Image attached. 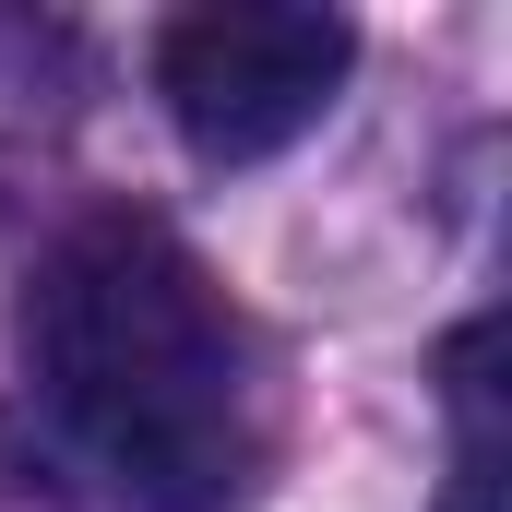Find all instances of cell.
Segmentation results:
<instances>
[{
  "mask_svg": "<svg viewBox=\"0 0 512 512\" xmlns=\"http://www.w3.org/2000/svg\"><path fill=\"white\" fill-rule=\"evenodd\" d=\"M489 322L453 334V489L441 512H501V382H489Z\"/></svg>",
  "mask_w": 512,
  "mask_h": 512,
  "instance_id": "3957f363",
  "label": "cell"
},
{
  "mask_svg": "<svg viewBox=\"0 0 512 512\" xmlns=\"http://www.w3.org/2000/svg\"><path fill=\"white\" fill-rule=\"evenodd\" d=\"M358 36L346 12H310V0H215V12H179L155 36V96L179 143L203 167H262L286 155L298 131L334 108Z\"/></svg>",
  "mask_w": 512,
  "mask_h": 512,
  "instance_id": "7a4b0ae2",
  "label": "cell"
},
{
  "mask_svg": "<svg viewBox=\"0 0 512 512\" xmlns=\"http://www.w3.org/2000/svg\"><path fill=\"white\" fill-rule=\"evenodd\" d=\"M24 370L60 441L143 512H215L251 477V334L155 215H96L36 262Z\"/></svg>",
  "mask_w": 512,
  "mask_h": 512,
  "instance_id": "6da1fadb",
  "label": "cell"
}]
</instances>
